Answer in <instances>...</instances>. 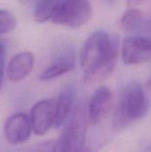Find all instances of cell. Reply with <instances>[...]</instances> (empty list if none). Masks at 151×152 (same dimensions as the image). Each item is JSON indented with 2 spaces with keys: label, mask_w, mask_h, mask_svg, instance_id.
<instances>
[{
  "label": "cell",
  "mask_w": 151,
  "mask_h": 152,
  "mask_svg": "<svg viewBox=\"0 0 151 152\" xmlns=\"http://www.w3.org/2000/svg\"><path fill=\"white\" fill-rule=\"evenodd\" d=\"M141 1H142V0H128V4H139Z\"/></svg>",
  "instance_id": "cell-17"
},
{
  "label": "cell",
  "mask_w": 151,
  "mask_h": 152,
  "mask_svg": "<svg viewBox=\"0 0 151 152\" xmlns=\"http://www.w3.org/2000/svg\"><path fill=\"white\" fill-rule=\"evenodd\" d=\"M64 0H40L34 12V19L38 23H44L53 19Z\"/></svg>",
  "instance_id": "cell-12"
},
{
  "label": "cell",
  "mask_w": 151,
  "mask_h": 152,
  "mask_svg": "<svg viewBox=\"0 0 151 152\" xmlns=\"http://www.w3.org/2000/svg\"><path fill=\"white\" fill-rule=\"evenodd\" d=\"M35 55L31 52H22L15 54L9 61L6 77L9 81L18 83L26 78L33 70Z\"/></svg>",
  "instance_id": "cell-9"
},
{
  "label": "cell",
  "mask_w": 151,
  "mask_h": 152,
  "mask_svg": "<svg viewBox=\"0 0 151 152\" xmlns=\"http://www.w3.org/2000/svg\"><path fill=\"white\" fill-rule=\"evenodd\" d=\"M32 126L30 118L25 113H16L9 117L4 127L6 140L12 145H19L27 142L30 137Z\"/></svg>",
  "instance_id": "cell-7"
},
{
  "label": "cell",
  "mask_w": 151,
  "mask_h": 152,
  "mask_svg": "<svg viewBox=\"0 0 151 152\" xmlns=\"http://www.w3.org/2000/svg\"><path fill=\"white\" fill-rule=\"evenodd\" d=\"M112 104L111 91L106 86L99 87L93 94L88 106V118L92 124L101 123L107 116Z\"/></svg>",
  "instance_id": "cell-8"
},
{
  "label": "cell",
  "mask_w": 151,
  "mask_h": 152,
  "mask_svg": "<svg viewBox=\"0 0 151 152\" xmlns=\"http://www.w3.org/2000/svg\"><path fill=\"white\" fill-rule=\"evenodd\" d=\"M29 118L32 132L36 135L45 134L54 126L56 118V100L45 99L37 102L31 109Z\"/></svg>",
  "instance_id": "cell-5"
},
{
  "label": "cell",
  "mask_w": 151,
  "mask_h": 152,
  "mask_svg": "<svg viewBox=\"0 0 151 152\" xmlns=\"http://www.w3.org/2000/svg\"><path fill=\"white\" fill-rule=\"evenodd\" d=\"M149 109V102L142 86L137 82L127 85L118 100L113 115V125L123 130L143 118Z\"/></svg>",
  "instance_id": "cell-2"
},
{
  "label": "cell",
  "mask_w": 151,
  "mask_h": 152,
  "mask_svg": "<svg viewBox=\"0 0 151 152\" xmlns=\"http://www.w3.org/2000/svg\"><path fill=\"white\" fill-rule=\"evenodd\" d=\"M86 112L81 103L72 109L64 124L60 138L55 141V151L77 152L83 151L86 135Z\"/></svg>",
  "instance_id": "cell-3"
},
{
  "label": "cell",
  "mask_w": 151,
  "mask_h": 152,
  "mask_svg": "<svg viewBox=\"0 0 151 152\" xmlns=\"http://www.w3.org/2000/svg\"><path fill=\"white\" fill-rule=\"evenodd\" d=\"M21 4H29V3H32L34 0H19Z\"/></svg>",
  "instance_id": "cell-19"
},
{
  "label": "cell",
  "mask_w": 151,
  "mask_h": 152,
  "mask_svg": "<svg viewBox=\"0 0 151 152\" xmlns=\"http://www.w3.org/2000/svg\"><path fill=\"white\" fill-rule=\"evenodd\" d=\"M17 20L13 13L7 10H0V36L8 34L15 29Z\"/></svg>",
  "instance_id": "cell-14"
},
{
  "label": "cell",
  "mask_w": 151,
  "mask_h": 152,
  "mask_svg": "<svg viewBox=\"0 0 151 152\" xmlns=\"http://www.w3.org/2000/svg\"><path fill=\"white\" fill-rule=\"evenodd\" d=\"M119 47V37L109 36L103 30L93 32L85 40L80 52V65L85 71V83L101 82L114 71Z\"/></svg>",
  "instance_id": "cell-1"
},
{
  "label": "cell",
  "mask_w": 151,
  "mask_h": 152,
  "mask_svg": "<svg viewBox=\"0 0 151 152\" xmlns=\"http://www.w3.org/2000/svg\"><path fill=\"white\" fill-rule=\"evenodd\" d=\"M76 66V58L74 52L69 51L57 59L52 65L44 69L39 76L41 81H49L57 78L69 71Z\"/></svg>",
  "instance_id": "cell-11"
},
{
  "label": "cell",
  "mask_w": 151,
  "mask_h": 152,
  "mask_svg": "<svg viewBox=\"0 0 151 152\" xmlns=\"http://www.w3.org/2000/svg\"><path fill=\"white\" fill-rule=\"evenodd\" d=\"M122 58L125 64H140L151 60L150 37H129L122 43Z\"/></svg>",
  "instance_id": "cell-6"
},
{
  "label": "cell",
  "mask_w": 151,
  "mask_h": 152,
  "mask_svg": "<svg viewBox=\"0 0 151 152\" xmlns=\"http://www.w3.org/2000/svg\"><path fill=\"white\" fill-rule=\"evenodd\" d=\"M76 95L77 89L76 86L72 85L64 87L60 93L58 99L56 100V118L53 126L55 128L64 125L73 109Z\"/></svg>",
  "instance_id": "cell-10"
},
{
  "label": "cell",
  "mask_w": 151,
  "mask_h": 152,
  "mask_svg": "<svg viewBox=\"0 0 151 152\" xmlns=\"http://www.w3.org/2000/svg\"><path fill=\"white\" fill-rule=\"evenodd\" d=\"M143 13L137 9L127 10L121 18V28L125 31H138L143 21Z\"/></svg>",
  "instance_id": "cell-13"
},
{
  "label": "cell",
  "mask_w": 151,
  "mask_h": 152,
  "mask_svg": "<svg viewBox=\"0 0 151 152\" xmlns=\"http://www.w3.org/2000/svg\"><path fill=\"white\" fill-rule=\"evenodd\" d=\"M103 2H104L106 4H108V5H112V4H114L115 0H103Z\"/></svg>",
  "instance_id": "cell-18"
},
{
  "label": "cell",
  "mask_w": 151,
  "mask_h": 152,
  "mask_svg": "<svg viewBox=\"0 0 151 152\" xmlns=\"http://www.w3.org/2000/svg\"><path fill=\"white\" fill-rule=\"evenodd\" d=\"M150 87H151V78H150Z\"/></svg>",
  "instance_id": "cell-20"
},
{
  "label": "cell",
  "mask_w": 151,
  "mask_h": 152,
  "mask_svg": "<svg viewBox=\"0 0 151 152\" xmlns=\"http://www.w3.org/2000/svg\"><path fill=\"white\" fill-rule=\"evenodd\" d=\"M4 59H5V47L3 42L0 40V91L3 85L4 69Z\"/></svg>",
  "instance_id": "cell-15"
},
{
  "label": "cell",
  "mask_w": 151,
  "mask_h": 152,
  "mask_svg": "<svg viewBox=\"0 0 151 152\" xmlns=\"http://www.w3.org/2000/svg\"><path fill=\"white\" fill-rule=\"evenodd\" d=\"M138 32L151 34V18L143 20V21L142 22V24L138 29Z\"/></svg>",
  "instance_id": "cell-16"
},
{
  "label": "cell",
  "mask_w": 151,
  "mask_h": 152,
  "mask_svg": "<svg viewBox=\"0 0 151 152\" xmlns=\"http://www.w3.org/2000/svg\"><path fill=\"white\" fill-rule=\"evenodd\" d=\"M92 14L90 0H64L51 20L58 25L78 28L89 21Z\"/></svg>",
  "instance_id": "cell-4"
}]
</instances>
